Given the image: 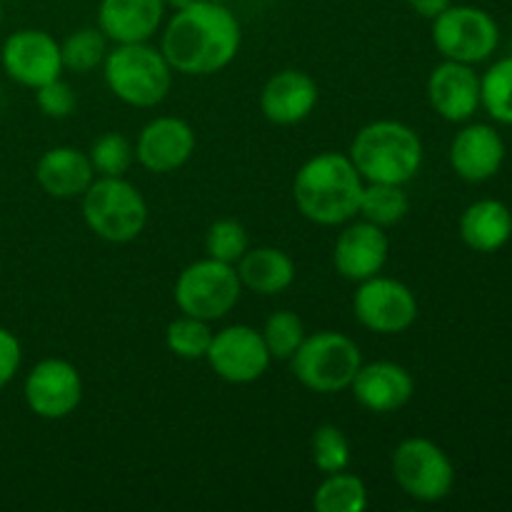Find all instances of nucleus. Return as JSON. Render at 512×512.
Instances as JSON below:
<instances>
[{"label":"nucleus","mask_w":512,"mask_h":512,"mask_svg":"<svg viewBox=\"0 0 512 512\" xmlns=\"http://www.w3.org/2000/svg\"><path fill=\"white\" fill-rule=\"evenodd\" d=\"M243 30L223 3L195 0L175 10L160 35V50L180 75H215L240 53Z\"/></svg>","instance_id":"obj_1"},{"label":"nucleus","mask_w":512,"mask_h":512,"mask_svg":"<svg viewBox=\"0 0 512 512\" xmlns=\"http://www.w3.org/2000/svg\"><path fill=\"white\" fill-rule=\"evenodd\" d=\"M365 180L348 153H318L293 178V200L305 220L323 228L358 218Z\"/></svg>","instance_id":"obj_2"},{"label":"nucleus","mask_w":512,"mask_h":512,"mask_svg":"<svg viewBox=\"0 0 512 512\" xmlns=\"http://www.w3.org/2000/svg\"><path fill=\"white\" fill-rule=\"evenodd\" d=\"M365 183L408 185L423 168V140L400 120H373L355 133L348 150Z\"/></svg>","instance_id":"obj_3"},{"label":"nucleus","mask_w":512,"mask_h":512,"mask_svg":"<svg viewBox=\"0 0 512 512\" xmlns=\"http://www.w3.org/2000/svg\"><path fill=\"white\" fill-rule=\"evenodd\" d=\"M173 75L160 45L113 43L103 60V78L110 93L130 108H155L173 90Z\"/></svg>","instance_id":"obj_4"},{"label":"nucleus","mask_w":512,"mask_h":512,"mask_svg":"<svg viewBox=\"0 0 512 512\" xmlns=\"http://www.w3.org/2000/svg\"><path fill=\"white\" fill-rule=\"evenodd\" d=\"M83 220L95 238L113 245L133 243L148 225V203L125 178H95L80 195Z\"/></svg>","instance_id":"obj_5"},{"label":"nucleus","mask_w":512,"mask_h":512,"mask_svg":"<svg viewBox=\"0 0 512 512\" xmlns=\"http://www.w3.org/2000/svg\"><path fill=\"white\" fill-rule=\"evenodd\" d=\"M295 380L320 395L343 393L363 365V353L350 335L338 330H318L305 335L303 345L288 360Z\"/></svg>","instance_id":"obj_6"},{"label":"nucleus","mask_w":512,"mask_h":512,"mask_svg":"<svg viewBox=\"0 0 512 512\" xmlns=\"http://www.w3.org/2000/svg\"><path fill=\"white\" fill-rule=\"evenodd\" d=\"M240 295H243V285H240L235 265L213 258L195 260L188 268H183L173 288L180 313L208 320V323L223 320L225 315L233 313Z\"/></svg>","instance_id":"obj_7"},{"label":"nucleus","mask_w":512,"mask_h":512,"mask_svg":"<svg viewBox=\"0 0 512 512\" xmlns=\"http://www.w3.org/2000/svg\"><path fill=\"white\" fill-rule=\"evenodd\" d=\"M390 470L398 488L418 503H440L453 493V460L428 438H405L398 443L390 458Z\"/></svg>","instance_id":"obj_8"},{"label":"nucleus","mask_w":512,"mask_h":512,"mask_svg":"<svg viewBox=\"0 0 512 512\" xmlns=\"http://www.w3.org/2000/svg\"><path fill=\"white\" fill-rule=\"evenodd\" d=\"M433 45L445 60L478 65L498 50L500 28L488 10L453 3L433 20Z\"/></svg>","instance_id":"obj_9"},{"label":"nucleus","mask_w":512,"mask_h":512,"mask_svg":"<svg viewBox=\"0 0 512 512\" xmlns=\"http://www.w3.org/2000/svg\"><path fill=\"white\" fill-rule=\"evenodd\" d=\"M353 313L363 328L378 335H400L418 320V298L403 280L373 275L358 283Z\"/></svg>","instance_id":"obj_10"},{"label":"nucleus","mask_w":512,"mask_h":512,"mask_svg":"<svg viewBox=\"0 0 512 512\" xmlns=\"http://www.w3.org/2000/svg\"><path fill=\"white\" fill-rule=\"evenodd\" d=\"M23 398L35 418H70L83 400V378L68 360L45 358L25 375Z\"/></svg>","instance_id":"obj_11"},{"label":"nucleus","mask_w":512,"mask_h":512,"mask_svg":"<svg viewBox=\"0 0 512 512\" xmlns=\"http://www.w3.org/2000/svg\"><path fill=\"white\" fill-rule=\"evenodd\" d=\"M210 370L230 385H250L268 373L270 358L260 330L250 325H228L213 335L208 355Z\"/></svg>","instance_id":"obj_12"},{"label":"nucleus","mask_w":512,"mask_h":512,"mask_svg":"<svg viewBox=\"0 0 512 512\" xmlns=\"http://www.w3.org/2000/svg\"><path fill=\"white\" fill-rule=\"evenodd\" d=\"M0 63L10 80L33 90L63 75L60 43L53 35L38 28H23L10 33L0 50Z\"/></svg>","instance_id":"obj_13"},{"label":"nucleus","mask_w":512,"mask_h":512,"mask_svg":"<svg viewBox=\"0 0 512 512\" xmlns=\"http://www.w3.org/2000/svg\"><path fill=\"white\" fill-rule=\"evenodd\" d=\"M195 130L188 120L160 115L143 125L135 140V163L148 173L168 175L183 168L195 153Z\"/></svg>","instance_id":"obj_14"},{"label":"nucleus","mask_w":512,"mask_h":512,"mask_svg":"<svg viewBox=\"0 0 512 512\" xmlns=\"http://www.w3.org/2000/svg\"><path fill=\"white\" fill-rule=\"evenodd\" d=\"M390 255V240L385 228L368 220H348L333 245V265L350 283H363L383 273Z\"/></svg>","instance_id":"obj_15"},{"label":"nucleus","mask_w":512,"mask_h":512,"mask_svg":"<svg viewBox=\"0 0 512 512\" xmlns=\"http://www.w3.org/2000/svg\"><path fill=\"white\" fill-rule=\"evenodd\" d=\"M428 103L448 123H468L480 108V75L473 65L445 60L428 75Z\"/></svg>","instance_id":"obj_16"},{"label":"nucleus","mask_w":512,"mask_h":512,"mask_svg":"<svg viewBox=\"0 0 512 512\" xmlns=\"http://www.w3.org/2000/svg\"><path fill=\"white\" fill-rule=\"evenodd\" d=\"M350 393L360 408L375 415L398 413L413 400L415 380L408 368L393 360H375L363 363L350 383Z\"/></svg>","instance_id":"obj_17"},{"label":"nucleus","mask_w":512,"mask_h":512,"mask_svg":"<svg viewBox=\"0 0 512 512\" xmlns=\"http://www.w3.org/2000/svg\"><path fill=\"white\" fill-rule=\"evenodd\" d=\"M505 163V140L493 125L468 123L450 143V168L465 183H485L495 178Z\"/></svg>","instance_id":"obj_18"},{"label":"nucleus","mask_w":512,"mask_h":512,"mask_svg":"<svg viewBox=\"0 0 512 512\" xmlns=\"http://www.w3.org/2000/svg\"><path fill=\"white\" fill-rule=\"evenodd\" d=\"M318 83L305 70L285 68L265 80L260 90V110L273 125H298L318 108Z\"/></svg>","instance_id":"obj_19"},{"label":"nucleus","mask_w":512,"mask_h":512,"mask_svg":"<svg viewBox=\"0 0 512 512\" xmlns=\"http://www.w3.org/2000/svg\"><path fill=\"white\" fill-rule=\"evenodd\" d=\"M165 18V0H100L98 28L110 43L153 40Z\"/></svg>","instance_id":"obj_20"},{"label":"nucleus","mask_w":512,"mask_h":512,"mask_svg":"<svg viewBox=\"0 0 512 512\" xmlns=\"http://www.w3.org/2000/svg\"><path fill=\"white\" fill-rule=\"evenodd\" d=\"M35 180L50 198L73 200L88 190V185L95 180V170L85 150L58 145L40 155L35 165Z\"/></svg>","instance_id":"obj_21"},{"label":"nucleus","mask_w":512,"mask_h":512,"mask_svg":"<svg viewBox=\"0 0 512 512\" xmlns=\"http://www.w3.org/2000/svg\"><path fill=\"white\" fill-rule=\"evenodd\" d=\"M238 278L243 290L255 295H280L295 283V263L285 250L273 248V245H260V248H248L243 258L235 263Z\"/></svg>","instance_id":"obj_22"},{"label":"nucleus","mask_w":512,"mask_h":512,"mask_svg":"<svg viewBox=\"0 0 512 512\" xmlns=\"http://www.w3.org/2000/svg\"><path fill=\"white\" fill-rule=\"evenodd\" d=\"M460 238L475 253H498L512 238V213L503 200H475L460 215Z\"/></svg>","instance_id":"obj_23"},{"label":"nucleus","mask_w":512,"mask_h":512,"mask_svg":"<svg viewBox=\"0 0 512 512\" xmlns=\"http://www.w3.org/2000/svg\"><path fill=\"white\" fill-rule=\"evenodd\" d=\"M410 213V198L405 185L395 183H365L360 195L358 218L378 225V228H393Z\"/></svg>","instance_id":"obj_24"},{"label":"nucleus","mask_w":512,"mask_h":512,"mask_svg":"<svg viewBox=\"0 0 512 512\" xmlns=\"http://www.w3.org/2000/svg\"><path fill=\"white\" fill-rule=\"evenodd\" d=\"M368 503L365 483L348 470L325 475L313 495V508L318 512H363Z\"/></svg>","instance_id":"obj_25"},{"label":"nucleus","mask_w":512,"mask_h":512,"mask_svg":"<svg viewBox=\"0 0 512 512\" xmlns=\"http://www.w3.org/2000/svg\"><path fill=\"white\" fill-rule=\"evenodd\" d=\"M110 40L105 38L98 25L78 28L60 43V58H63V70L75 75H88L95 68H103V60L108 55Z\"/></svg>","instance_id":"obj_26"},{"label":"nucleus","mask_w":512,"mask_h":512,"mask_svg":"<svg viewBox=\"0 0 512 512\" xmlns=\"http://www.w3.org/2000/svg\"><path fill=\"white\" fill-rule=\"evenodd\" d=\"M480 108L498 123L512 125V55L495 60L480 75Z\"/></svg>","instance_id":"obj_27"},{"label":"nucleus","mask_w":512,"mask_h":512,"mask_svg":"<svg viewBox=\"0 0 512 512\" xmlns=\"http://www.w3.org/2000/svg\"><path fill=\"white\" fill-rule=\"evenodd\" d=\"M213 335L208 320L183 313L180 318L170 320L165 328V348L180 360H205Z\"/></svg>","instance_id":"obj_28"},{"label":"nucleus","mask_w":512,"mask_h":512,"mask_svg":"<svg viewBox=\"0 0 512 512\" xmlns=\"http://www.w3.org/2000/svg\"><path fill=\"white\" fill-rule=\"evenodd\" d=\"M90 165L95 170V178H125L135 163V143L128 135L110 130L93 140L88 150Z\"/></svg>","instance_id":"obj_29"},{"label":"nucleus","mask_w":512,"mask_h":512,"mask_svg":"<svg viewBox=\"0 0 512 512\" xmlns=\"http://www.w3.org/2000/svg\"><path fill=\"white\" fill-rule=\"evenodd\" d=\"M263 343L268 348L270 358L273 360H290L295 355V350L303 345L305 340V325L300 320L298 313L293 310H275L268 320H265L263 330Z\"/></svg>","instance_id":"obj_30"},{"label":"nucleus","mask_w":512,"mask_h":512,"mask_svg":"<svg viewBox=\"0 0 512 512\" xmlns=\"http://www.w3.org/2000/svg\"><path fill=\"white\" fill-rule=\"evenodd\" d=\"M310 453H313L315 468L323 475L340 473V470L350 468L353 460V450H350V440L338 425H320L315 428L313 440H310Z\"/></svg>","instance_id":"obj_31"},{"label":"nucleus","mask_w":512,"mask_h":512,"mask_svg":"<svg viewBox=\"0 0 512 512\" xmlns=\"http://www.w3.org/2000/svg\"><path fill=\"white\" fill-rule=\"evenodd\" d=\"M248 248V230L243 228V223L233 218L215 220L208 228V233H205V253H208V258L220 260V263L235 265Z\"/></svg>","instance_id":"obj_32"},{"label":"nucleus","mask_w":512,"mask_h":512,"mask_svg":"<svg viewBox=\"0 0 512 512\" xmlns=\"http://www.w3.org/2000/svg\"><path fill=\"white\" fill-rule=\"evenodd\" d=\"M35 105H38V110L45 118L63 120L73 113L78 98H75L73 85L65 83L63 78H55L35 88Z\"/></svg>","instance_id":"obj_33"},{"label":"nucleus","mask_w":512,"mask_h":512,"mask_svg":"<svg viewBox=\"0 0 512 512\" xmlns=\"http://www.w3.org/2000/svg\"><path fill=\"white\" fill-rule=\"evenodd\" d=\"M20 363H23V348L15 338L13 330L0 328V390L18 375Z\"/></svg>","instance_id":"obj_34"},{"label":"nucleus","mask_w":512,"mask_h":512,"mask_svg":"<svg viewBox=\"0 0 512 512\" xmlns=\"http://www.w3.org/2000/svg\"><path fill=\"white\" fill-rule=\"evenodd\" d=\"M410 5L413 13H418L420 18L435 20L443 10H448L453 5V0H405Z\"/></svg>","instance_id":"obj_35"},{"label":"nucleus","mask_w":512,"mask_h":512,"mask_svg":"<svg viewBox=\"0 0 512 512\" xmlns=\"http://www.w3.org/2000/svg\"><path fill=\"white\" fill-rule=\"evenodd\" d=\"M190 3H195V0H165V8H173V13H175V10H180V8H188Z\"/></svg>","instance_id":"obj_36"},{"label":"nucleus","mask_w":512,"mask_h":512,"mask_svg":"<svg viewBox=\"0 0 512 512\" xmlns=\"http://www.w3.org/2000/svg\"><path fill=\"white\" fill-rule=\"evenodd\" d=\"M210 3H223V5H228L230 0H210Z\"/></svg>","instance_id":"obj_37"},{"label":"nucleus","mask_w":512,"mask_h":512,"mask_svg":"<svg viewBox=\"0 0 512 512\" xmlns=\"http://www.w3.org/2000/svg\"><path fill=\"white\" fill-rule=\"evenodd\" d=\"M0 23H3V3H0Z\"/></svg>","instance_id":"obj_38"}]
</instances>
